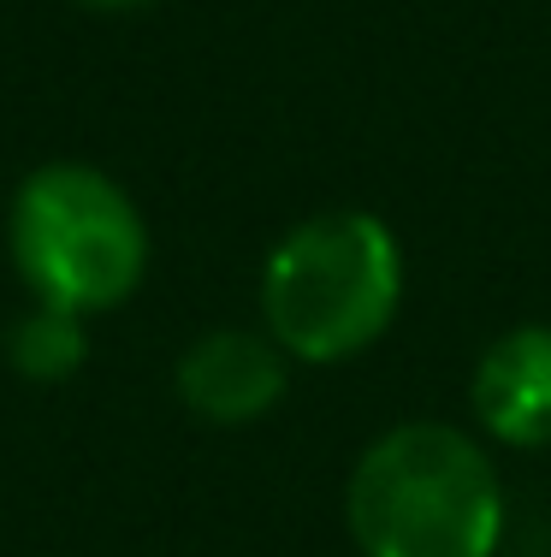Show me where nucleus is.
<instances>
[{
	"mask_svg": "<svg viewBox=\"0 0 551 557\" xmlns=\"http://www.w3.org/2000/svg\"><path fill=\"white\" fill-rule=\"evenodd\" d=\"M504 516L492 450L433 416L367 440L345 481V528L362 557H498Z\"/></svg>",
	"mask_w": 551,
	"mask_h": 557,
	"instance_id": "1",
	"label": "nucleus"
},
{
	"mask_svg": "<svg viewBox=\"0 0 551 557\" xmlns=\"http://www.w3.org/2000/svg\"><path fill=\"white\" fill-rule=\"evenodd\" d=\"M261 326L291 362L338 368L374 350L403 309V244L367 208L297 220L261 261Z\"/></svg>",
	"mask_w": 551,
	"mask_h": 557,
	"instance_id": "2",
	"label": "nucleus"
},
{
	"mask_svg": "<svg viewBox=\"0 0 551 557\" xmlns=\"http://www.w3.org/2000/svg\"><path fill=\"white\" fill-rule=\"evenodd\" d=\"M7 256L30 302L84 321L120 309L149 278V220L113 172L89 161H42L7 202Z\"/></svg>",
	"mask_w": 551,
	"mask_h": 557,
	"instance_id": "3",
	"label": "nucleus"
},
{
	"mask_svg": "<svg viewBox=\"0 0 551 557\" xmlns=\"http://www.w3.org/2000/svg\"><path fill=\"white\" fill-rule=\"evenodd\" d=\"M173 392L202 428H255L291 392V356L267 326H208L178 350Z\"/></svg>",
	"mask_w": 551,
	"mask_h": 557,
	"instance_id": "4",
	"label": "nucleus"
},
{
	"mask_svg": "<svg viewBox=\"0 0 551 557\" xmlns=\"http://www.w3.org/2000/svg\"><path fill=\"white\" fill-rule=\"evenodd\" d=\"M468 409L480 433L504 450H546L551 445V326L522 321L498 333L475 362Z\"/></svg>",
	"mask_w": 551,
	"mask_h": 557,
	"instance_id": "5",
	"label": "nucleus"
},
{
	"mask_svg": "<svg viewBox=\"0 0 551 557\" xmlns=\"http://www.w3.org/2000/svg\"><path fill=\"white\" fill-rule=\"evenodd\" d=\"M7 362L24 386H65L89 362V321L54 302H30L7 326Z\"/></svg>",
	"mask_w": 551,
	"mask_h": 557,
	"instance_id": "6",
	"label": "nucleus"
},
{
	"mask_svg": "<svg viewBox=\"0 0 551 557\" xmlns=\"http://www.w3.org/2000/svg\"><path fill=\"white\" fill-rule=\"evenodd\" d=\"M84 12H142V7H154V0H77Z\"/></svg>",
	"mask_w": 551,
	"mask_h": 557,
	"instance_id": "7",
	"label": "nucleus"
}]
</instances>
